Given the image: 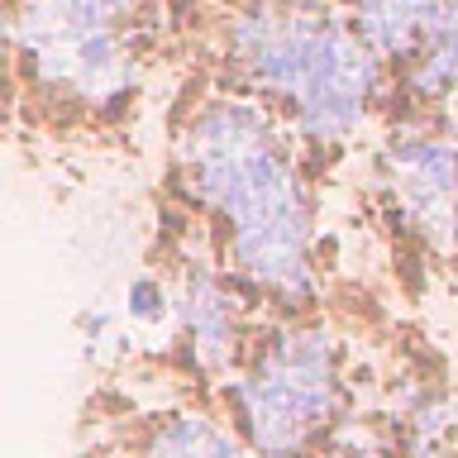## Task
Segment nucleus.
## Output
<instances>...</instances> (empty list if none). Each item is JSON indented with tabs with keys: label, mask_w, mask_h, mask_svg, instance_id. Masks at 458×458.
Here are the masks:
<instances>
[{
	"label": "nucleus",
	"mask_w": 458,
	"mask_h": 458,
	"mask_svg": "<svg viewBox=\"0 0 458 458\" xmlns=\"http://www.w3.org/2000/svg\"><path fill=\"white\" fill-rule=\"evenodd\" d=\"M157 129L153 234L191 243L263 315H310L349 292L396 296L368 253L349 177H329L272 110L182 77Z\"/></svg>",
	"instance_id": "1"
},
{
	"label": "nucleus",
	"mask_w": 458,
	"mask_h": 458,
	"mask_svg": "<svg viewBox=\"0 0 458 458\" xmlns=\"http://www.w3.org/2000/svg\"><path fill=\"white\" fill-rule=\"evenodd\" d=\"M10 143L24 163H139L177 91L172 0H5Z\"/></svg>",
	"instance_id": "2"
},
{
	"label": "nucleus",
	"mask_w": 458,
	"mask_h": 458,
	"mask_svg": "<svg viewBox=\"0 0 458 458\" xmlns=\"http://www.w3.org/2000/svg\"><path fill=\"white\" fill-rule=\"evenodd\" d=\"M177 81L272 110L329 177H349L386 110V72L339 0H172Z\"/></svg>",
	"instance_id": "3"
},
{
	"label": "nucleus",
	"mask_w": 458,
	"mask_h": 458,
	"mask_svg": "<svg viewBox=\"0 0 458 458\" xmlns=\"http://www.w3.org/2000/svg\"><path fill=\"white\" fill-rule=\"evenodd\" d=\"M72 458H258V454L210 406L120 363L86 392Z\"/></svg>",
	"instance_id": "4"
},
{
	"label": "nucleus",
	"mask_w": 458,
	"mask_h": 458,
	"mask_svg": "<svg viewBox=\"0 0 458 458\" xmlns=\"http://www.w3.org/2000/svg\"><path fill=\"white\" fill-rule=\"evenodd\" d=\"M454 110H458V100H454ZM449 349L458 353V325H454V339H449Z\"/></svg>",
	"instance_id": "5"
}]
</instances>
